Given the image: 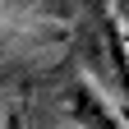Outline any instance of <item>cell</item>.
I'll return each mask as SVG.
<instances>
[{
	"mask_svg": "<svg viewBox=\"0 0 129 129\" xmlns=\"http://www.w3.org/2000/svg\"><path fill=\"white\" fill-rule=\"evenodd\" d=\"M64 115H74L83 129H129L124 111H115L88 78H74V83L64 88Z\"/></svg>",
	"mask_w": 129,
	"mask_h": 129,
	"instance_id": "1",
	"label": "cell"
},
{
	"mask_svg": "<svg viewBox=\"0 0 129 129\" xmlns=\"http://www.w3.org/2000/svg\"><path fill=\"white\" fill-rule=\"evenodd\" d=\"M120 111H124V120H129V106H120Z\"/></svg>",
	"mask_w": 129,
	"mask_h": 129,
	"instance_id": "2",
	"label": "cell"
}]
</instances>
